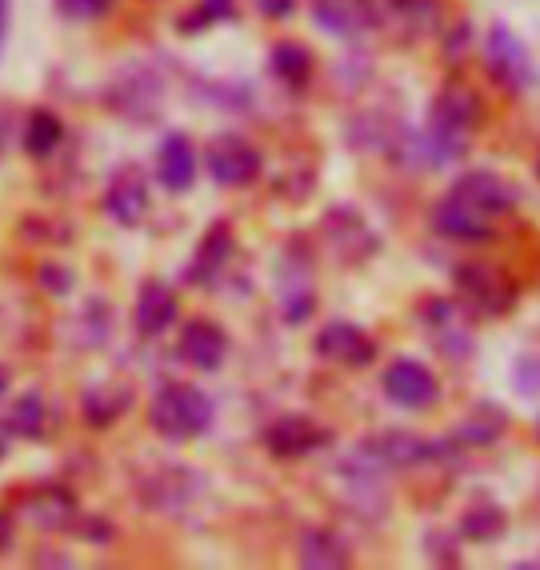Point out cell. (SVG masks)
Segmentation results:
<instances>
[{"instance_id":"obj_1","label":"cell","mask_w":540,"mask_h":570,"mask_svg":"<svg viewBox=\"0 0 540 570\" xmlns=\"http://www.w3.org/2000/svg\"><path fill=\"white\" fill-rule=\"evenodd\" d=\"M215 407L204 396L197 385L186 382H170L153 396V407H148V423L167 441H193L200 438L204 430L212 426Z\"/></svg>"},{"instance_id":"obj_2","label":"cell","mask_w":540,"mask_h":570,"mask_svg":"<svg viewBox=\"0 0 540 570\" xmlns=\"http://www.w3.org/2000/svg\"><path fill=\"white\" fill-rule=\"evenodd\" d=\"M485 63H489V75L497 78L503 89H511V94H522V89H530L537 82L530 52H526V45L514 38V30H508L503 22H497V27L489 30Z\"/></svg>"},{"instance_id":"obj_3","label":"cell","mask_w":540,"mask_h":570,"mask_svg":"<svg viewBox=\"0 0 540 570\" xmlns=\"http://www.w3.org/2000/svg\"><path fill=\"white\" fill-rule=\"evenodd\" d=\"M208 170L218 186L240 189L259 178L263 156H259V148L240 138V134H218L208 145Z\"/></svg>"},{"instance_id":"obj_4","label":"cell","mask_w":540,"mask_h":570,"mask_svg":"<svg viewBox=\"0 0 540 570\" xmlns=\"http://www.w3.org/2000/svg\"><path fill=\"white\" fill-rule=\"evenodd\" d=\"M455 285H459V293L485 315H508L514 307V296H519L514 282L508 278V271H500L492 264H463L455 271Z\"/></svg>"},{"instance_id":"obj_5","label":"cell","mask_w":540,"mask_h":570,"mask_svg":"<svg viewBox=\"0 0 540 570\" xmlns=\"http://www.w3.org/2000/svg\"><path fill=\"white\" fill-rule=\"evenodd\" d=\"M481 116H485V108H481L478 94L463 82H448L441 89V97H436L433 105V122L430 130L441 134V138L455 141V145H467L470 130L481 127Z\"/></svg>"},{"instance_id":"obj_6","label":"cell","mask_w":540,"mask_h":570,"mask_svg":"<svg viewBox=\"0 0 540 570\" xmlns=\"http://www.w3.org/2000/svg\"><path fill=\"white\" fill-rule=\"evenodd\" d=\"M323 237L341 264H363L377 253V234L355 208H330L323 215Z\"/></svg>"},{"instance_id":"obj_7","label":"cell","mask_w":540,"mask_h":570,"mask_svg":"<svg viewBox=\"0 0 540 570\" xmlns=\"http://www.w3.org/2000/svg\"><path fill=\"white\" fill-rule=\"evenodd\" d=\"M382 390L393 404L408 407V412H426L441 401V382L436 374L419 360H396L393 367L382 374Z\"/></svg>"},{"instance_id":"obj_8","label":"cell","mask_w":540,"mask_h":570,"mask_svg":"<svg viewBox=\"0 0 540 570\" xmlns=\"http://www.w3.org/2000/svg\"><path fill=\"white\" fill-rule=\"evenodd\" d=\"M448 197L463 200L467 208L481 212L485 219H500V215H508L514 208V189L503 181L497 170H467V175L455 178V186Z\"/></svg>"},{"instance_id":"obj_9","label":"cell","mask_w":540,"mask_h":570,"mask_svg":"<svg viewBox=\"0 0 540 570\" xmlns=\"http://www.w3.org/2000/svg\"><path fill=\"white\" fill-rule=\"evenodd\" d=\"M315 352L326 363H337V367H366V363H374L377 345L363 326L344 323L341 318V323H330V326L318 330Z\"/></svg>"},{"instance_id":"obj_10","label":"cell","mask_w":540,"mask_h":570,"mask_svg":"<svg viewBox=\"0 0 540 570\" xmlns=\"http://www.w3.org/2000/svg\"><path fill=\"white\" fill-rule=\"evenodd\" d=\"M105 212L111 223L119 226H137L145 219L148 212V181H145V170L126 164L111 175L108 189H105Z\"/></svg>"},{"instance_id":"obj_11","label":"cell","mask_w":540,"mask_h":570,"mask_svg":"<svg viewBox=\"0 0 540 570\" xmlns=\"http://www.w3.org/2000/svg\"><path fill=\"white\" fill-rule=\"evenodd\" d=\"M363 455L385 466H419L441 455V444L430 438H419L411 430H385L363 444Z\"/></svg>"},{"instance_id":"obj_12","label":"cell","mask_w":540,"mask_h":570,"mask_svg":"<svg viewBox=\"0 0 540 570\" xmlns=\"http://www.w3.org/2000/svg\"><path fill=\"white\" fill-rule=\"evenodd\" d=\"M263 441H267V449L274 455H282V460H301V455H312L315 449H323L330 441V430L318 426L312 415H282L267 426Z\"/></svg>"},{"instance_id":"obj_13","label":"cell","mask_w":540,"mask_h":570,"mask_svg":"<svg viewBox=\"0 0 540 570\" xmlns=\"http://www.w3.org/2000/svg\"><path fill=\"white\" fill-rule=\"evenodd\" d=\"M226 330L212 318H189L178 334V356L197 371H218L226 360Z\"/></svg>"},{"instance_id":"obj_14","label":"cell","mask_w":540,"mask_h":570,"mask_svg":"<svg viewBox=\"0 0 540 570\" xmlns=\"http://www.w3.org/2000/svg\"><path fill=\"white\" fill-rule=\"evenodd\" d=\"M22 519L38 530H67L78 522V500L63 485H41L22 500Z\"/></svg>"},{"instance_id":"obj_15","label":"cell","mask_w":540,"mask_h":570,"mask_svg":"<svg viewBox=\"0 0 540 570\" xmlns=\"http://www.w3.org/2000/svg\"><path fill=\"white\" fill-rule=\"evenodd\" d=\"M433 230L448 237V242H463V245H481V242H492V219H485L481 212L467 208L463 200L455 197H444L436 204L433 212Z\"/></svg>"},{"instance_id":"obj_16","label":"cell","mask_w":540,"mask_h":570,"mask_svg":"<svg viewBox=\"0 0 540 570\" xmlns=\"http://www.w3.org/2000/svg\"><path fill=\"white\" fill-rule=\"evenodd\" d=\"M312 16L326 33L355 38L377 22V4L374 0H312Z\"/></svg>"},{"instance_id":"obj_17","label":"cell","mask_w":540,"mask_h":570,"mask_svg":"<svg viewBox=\"0 0 540 570\" xmlns=\"http://www.w3.org/2000/svg\"><path fill=\"white\" fill-rule=\"evenodd\" d=\"M178 318V296L170 289L167 282H145L141 293H137V304H134V326L141 337H159L164 330L175 326Z\"/></svg>"},{"instance_id":"obj_18","label":"cell","mask_w":540,"mask_h":570,"mask_svg":"<svg viewBox=\"0 0 540 570\" xmlns=\"http://www.w3.org/2000/svg\"><path fill=\"white\" fill-rule=\"evenodd\" d=\"M156 178L167 193H186L193 186V178H197V148H193L186 134H170V138L159 145Z\"/></svg>"},{"instance_id":"obj_19","label":"cell","mask_w":540,"mask_h":570,"mask_svg":"<svg viewBox=\"0 0 540 570\" xmlns=\"http://www.w3.org/2000/svg\"><path fill=\"white\" fill-rule=\"evenodd\" d=\"M197 474L189 466H159L156 474L145 478L141 493H145V504L156 508V511H175L181 504H189L193 493H197Z\"/></svg>"},{"instance_id":"obj_20","label":"cell","mask_w":540,"mask_h":570,"mask_svg":"<svg viewBox=\"0 0 540 570\" xmlns=\"http://www.w3.org/2000/svg\"><path fill=\"white\" fill-rule=\"evenodd\" d=\"M296 556H301V563L307 570H341L352 560L348 544L330 530H307L301 544H296Z\"/></svg>"},{"instance_id":"obj_21","label":"cell","mask_w":540,"mask_h":570,"mask_svg":"<svg viewBox=\"0 0 540 570\" xmlns=\"http://www.w3.org/2000/svg\"><path fill=\"white\" fill-rule=\"evenodd\" d=\"M234 253V230H229L226 223H215L208 234H204L200 242V253L193 256V267H189V278L193 282H212L218 271H223L226 256Z\"/></svg>"},{"instance_id":"obj_22","label":"cell","mask_w":540,"mask_h":570,"mask_svg":"<svg viewBox=\"0 0 540 570\" xmlns=\"http://www.w3.org/2000/svg\"><path fill=\"white\" fill-rule=\"evenodd\" d=\"M134 404V393L126 385H94L82 396V415L89 426H111L126 407Z\"/></svg>"},{"instance_id":"obj_23","label":"cell","mask_w":540,"mask_h":570,"mask_svg":"<svg viewBox=\"0 0 540 570\" xmlns=\"http://www.w3.org/2000/svg\"><path fill=\"white\" fill-rule=\"evenodd\" d=\"M459 530H463L467 541L492 544L508 530V515H503V508L492 504V500H474V504L463 511V519H459Z\"/></svg>"},{"instance_id":"obj_24","label":"cell","mask_w":540,"mask_h":570,"mask_svg":"<svg viewBox=\"0 0 540 570\" xmlns=\"http://www.w3.org/2000/svg\"><path fill=\"white\" fill-rule=\"evenodd\" d=\"M312 52L304 49V45H296V41H282V45H274V52H271V71L282 78L285 86H304L307 78H312Z\"/></svg>"},{"instance_id":"obj_25","label":"cell","mask_w":540,"mask_h":570,"mask_svg":"<svg viewBox=\"0 0 540 570\" xmlns=\"http://www.w3.org/2000/svg\"><path fill=\"white\" fill-rule=\"evenodd\" d=\"M63 141V122L52 116V111H33V116L27 119V134H22V145H27V153L33 159H45L52 156L56 148H60Z\"/></svg>"},{"instance_id":"obj_26","label":"cell","mask_w":540,"mask_h":570,"mask_svg":"<svg viewBox=\"0 0 540 570\" xmlns=\"http://www.w3.org/2000/svg\"><path fill=\"white\" fill-rule=\"evenodd\" d=\"M503 426H508V419H503L500 407H478L474 415L467 419L463 426H459V441L467 444V449H481V444H492L503 433Z\"/></svg>"},{"instance_id":"obj_27","label":"cell","mask_w":540,"mask_h":570,"mask_svg":"<svg viewBox=\"0 0 540 570\" xmlns=\"http://www.w3.org/2000/svg\"><path fill=\"white\" fill-rule=\"evenodd\" d=\"M45 423H49V412H45V396L41 393H22L16 404H11L8 426L19 438H41Z\"/></svg>"},{"instance_id":"obj_28","label":"cell","mask_w":540,"mask_h":570,"mask_svg":"<svg viewBox=\"0 0 540 570\" xmlns=\"http://www.w3.org/2000/svg\"><path fill=\"white\" fill-rule=\"evenodd\" d=\"M234 16V0H200L197 11L181 22L178 19V27H186V30H200V27H208V22H218V19H229Z\"/></svg>"},{"instance_id":"obj_29","label":"cell","mask_w":540,"mask_h":570,"mask_svg":"<svg viewBox=\"0 0 540 570\" xmlns=\"http://www.w3.org/2000/svg\"><path fill=\"white\" fill-rule=\"evenodd\" d=\"M111 4L115 0H56V11L67 19H100Z\"/></svg>"},{"instance_id":"obj_30","label":"cell","mask_w":540,"mask_h":570,"mask_svg":"<svg viewBox=\"0 0 540 570\" xmlns=\"http://www.w3.org/2000/svg\"><path fill=\"white\" fill-rule=\"evenodd\" d=\"M519 390L526 396H537L540 393V360L537 356H526L519 363Z\"/></svg>"},{"instance_id":"obj_31","label":"cell","mask_w":540,"mask_h":570,"mask_svg":"<svg viewBox=\"0 0 540 570\" xmlns=\"http://www.w3.org/2000/svg\"><path fill=\"white\" fill-rule=\"evenodd\" d=\"M78 533H82V541H97V544H108L115 538L111 522H105V519H82L78 522Z\"/></svg>"},{"instance_id":"obj_32","label":"cell","mask_w":540,"mask_h":570,"mask_svg":"<svg viewBox=\"0 0 540 570\" xmlns=\"http://www.w3.org/2000/svg\"><path fill=\"white\" fill-rule=\"evenodd\" d=\"M259 11L267 19H285V16H293L296 11V0H256Z\"/></svg>"},{"instance_id":"obj_33","label":"cell","mask_w":540,"mask_h":570,"mask_svg":"<svg viewBox=\"0 0 540 570\" xmlns=\"http://www.w3.org/2000/svg\"><path fill=\"white\" fill-rule=\"evenodd\" d=\"M11 538H16V527H11V515L0 511V552L11 549Z\"/></svg>"},{"instance_id":"obj_34","label":"cell","mask_w":540,"mask_h":570,"mask_svg":"<svg viewBox=\"0 0 540 570\" xmlns=\"http://www.w3.org/2000/svg\"><path fill=\"white\" fill-rule=\"evenodd\" d=\"M8 22H11V0H0V52H4L8 41Z\"/></svg>"},{"instance_id":"obj_35","label":"cell","mask_w":540,"mask_h":570,"mask_svg":"<svg viewBox=\"0 0 540 570\" xmlns=\"http://www.w3.org/2000/svg\"><path fill=\"white\" fill-rule=\"evenodd\" d=\"M11 452V426L8 423H0V460Z\"/></svg>"},{"instance_id":"obj_36","label":"cell","mask_w":540,"mask_h":570,"mask_svg":"<svg viewBox=\"0 0 540 570\" xmlns=\"http://www.w3.org/2000/svg\"><path fill=\"white\" fill-rule=\"evenodd\" d=\"M8 145V111H0V153H4Z\"/></svg>"},{"instance_id":"obj_37","label":"cell","mask_w":540,"mask_h":570,"mask_svg":"<svg viewBox=\"0 0 540 570\" xmlns=\"http://www.w3.org/2000/svg\"><path fill=\"white\" fill-rule=\"evenodd\" d=\"M8 385H11V374H8V367H0V396L8 393Z\"/></svg>"},{"instance_id":"obj_38","label":"cell","mask_w":540,"mask_h":570,"mask_svg":"<svg viewBox=\"0 0 540 570\" xmlns=\"http://www.w3.org/2000/svg\"><path fill=\"white\" fill-rule=\"evenodd\" d=\"M537 178H540V156H537Z\"/></svg>"},{"instance_id":"obj_39","label":"cell","mask_w":540,"mask_h":570,"mask_svg":"<svg viewBox=\"0 0 540 570\" xmlns=\"http://www.w3.org/2000/svg\"><path fill=\"white\" fill-rule=\"evenodd\" d=\"M537 441H540V423H537Z\"/></svg>"}]
</instances>
